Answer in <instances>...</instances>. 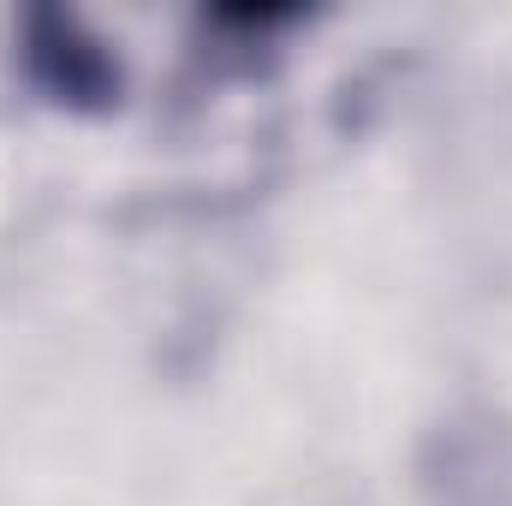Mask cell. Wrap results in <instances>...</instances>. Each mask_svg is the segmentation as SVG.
Instances as JSON below:
<instances>
[{
    "instance_id": "1",
    "label": "cell",
    "mask_w": 512,
    "mask_h": 506,
    "mask_svg": "<svg viewBox=\"0 0 512 506\" xmlns=\"http://www.w3.org/2000/svg\"><path fill=\"white\" fill-rule=\"evenodd\" d=\"M30 66L60 102H90V96H108V84H114L108 54L90 42H72V24H60V18H42L30 30Z\"/></svg>"
}]
</instances>
